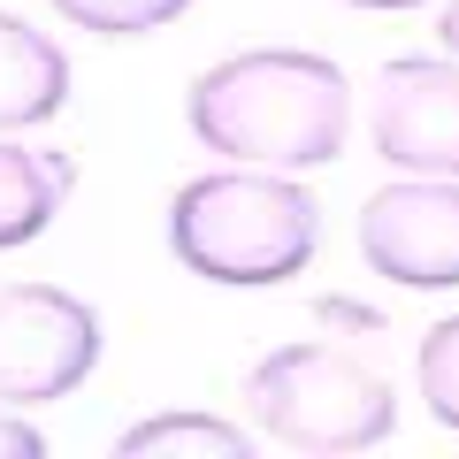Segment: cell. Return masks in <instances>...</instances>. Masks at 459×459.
Returning a JSON list of instances; mask_svg holds the SVG:
<instances>
[{"mask_svg": "<svg viewBox=\"0 0 459 459\" xmlns=\"http://www.w3.org/2000/svg\"><path fill=\"white\" fill-rule=\"evenodd\" d=\"M192 138L222 161L253 169H314L337 161L344 131H352V84L337 62L299 47H261V54H230L184 100Z\"/></svg>", "mask_w": 459, "mask_h": 459, "instance_id": "6da1fadb", "label": "cell"}, {"mask_svg": "<svg viewBox=\"0 0 459 459\" xmlns=\"http://www.w3.org/2000/svg\"><path fill=\"white\" fill-rule=\"evenodd\" d=\"M322 214H314L307 184L291 177H192L169 199V253L192 276L230 283V291H268L291 283L314 261Z\"/></svg>", "mask_w": 459, "mask_h": 459, "instance_id": "7a4b0ae2", "label": "cell"}, {"mask_svg": "<svg viewBox=\"0 0 459 459\" xmlns=\"http://www.w3.org/2000/svg\"><path fill=\"white\" fill-rule=\"evenodd\" d=\"M246 406L268 452L283 459H352L398 429V398L376 368L337 344H283L246 376Z\"/></svg>", "mask_w": 459, "mask_h": 459, "instance_id": "3957f363", "label": "cell"}, {"mask_svg": "<svg viewBox=\"0 0 459 459\" xmlns=\"http://www.w3.org/2000/svg\"><path fill=\"white\" fill-rule=\"evenodd\" d=\"M100 360V322L84 299L54 283H8L0 291V406H54Z\"/></svg>", "mask_w": 459, "mask_h": 459, "instance_id": "277c9868", "label": "cell"}, {"mask_svg": "<svg viewBox=\"0 0 459 459\" xmlns=\"http://www.w3.org/2000/svg\"><path fill=\"white\" fill-rule=\"evenodd\" d=\"M360 261L406 291H459V184H383L360 207Z\"/></svg>", "mask_w": 459, "mask_h": 459, "instance_id": "5b68a950", "label": "cell"}, {"mask_svg": "<svg viewBox=\"0 0 459 459\" xmlns=\"http://www.w3.org/2000/svg\"><path fill=\"white\" fill-rule=\"evenodd\" d=\"M368 138L406 177H459V62L398 54L368 92Z\"/></svg>", "mask_w": 459, "mask_h": 459, "instance_id": "8992f818", "label": "cell"}, {"mask_svg": "<svg viewBox=\"0 0 459 459\" xmlns=\"http://www.w3.org/2000/svg\"><path fill=\"white\" fill-rule=\"evenodd\" d=\"M69 100V54L23 16H0V138L54 123Z\"/></svg>", "mask_w": 459, "mask_h": 459, "instance_id": "52a82bcc", "label": "cell"}, {"mask_svg": "<svg viewBox=\"0 0 459 459\" xmlns=\"http://www.w3.org/2000/svg\"><path fill=\"white\" fill-rule=\"evenodd\" d=\"M62 184H69L62 161H39L31 146L0 138V253L31 246L39 230L62 214Z\"/></svg>", "mask_w": 459, "mask_h": 459, "instance_id": "ba28073f", "label": "cell"}, {"mask_svg": "<svg viewBox=\"0 0 459 459\" xmlns=\"http://www.w3.org/2000/svg\"><path fill=\"white\" fill-rule=\"evenodd\" d=\"M177 452L246 459L253 437H246V429H230V421H214V413H153V421H138V429L115 437V459H177Z\"/></svg>", "mask_w": 459, "mask_h": 459, "instance_id": "9c48e42d", "label": "cell"}, {"mask_svg": "<svg viewBox=\"0 0 459 459\" xmlns=\"http://www.w3.org/2000/svg\"><path fill=\"white\" fill-rule=\"evenodd\" d=\"M54 16H69L77 31H100V39H138V31H161L177 23L192 0H47Z\"/></svg>", "mask_w": 459, "mask_h": 459, "instance_id": "30bf717a", "label": "cell"}, {"mask_svg": "<svg viewBox=\"0 0 459 459\" xmlns=\"http://www.w3.org/2000/svg\"><path fill=\"white\" fill-rule=\"evenodd\" d=\"M413 383H421V406H429V413H437V421L459 437V314H452V322H437V329L421 337Z\"/></svg>", "mask_w": 459, "mask_h": 459, "instance_id": "8fae6325", "label": "cell"}, {"mask_svg": "<svg viewBox=\"0 0 459 459\" xmlns=\"http://www.w3.org/2000/svg\"><path fill=\"white\" fill-rule=\"evenodd\" d=\"M0 459H47V437H39V429H23V421H8V413H0Z\"/></svg>", "mask_w": 459, "mask_h": 459, "instance_id": "7c38bea8", "label": "cell"}, {"mask_svg": "<svg viewBox=\"0 0 459 459\" xmlns=\"http://www.w3.org/2000/svg\"><path fill=\"white\" fill-rule=\"evenodd\" d=\"M444 47L459 54V0H452V8H444Z\"/></svg>", "mask_w": 459, "mask_h": 459, "instance_id": "4fadbf2b", "label": "cell"}, {"mask_svg": "<svg viewBox=\"0 0 459 459\" xmlns=\"http://www.w3.org/2000/svg\"><path fill=\"white\" fill-rule=\"evenodd\" d=\"M344 8H376L383 16V8H421V0H344Z\"/></svg>", "mask_w": 459, "mask_h": 459, "instance_id": "5bb4252c", "label": "cell"}]
</instances>
